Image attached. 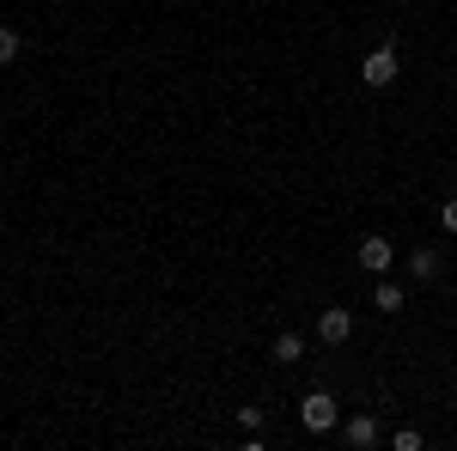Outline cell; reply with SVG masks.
I'll use <instances>...</instances> for the list:
<instances>
[{
    "mask_svg": "<svg viewBox=\"0 0 457 451\" xmlns=\"http://www.w3.org/2000/svg\"><path fill=\"white\" fill-rule=\"evenodd\" d=\"M342 439H348L353 451L378 446V421H372V415H353V421H342Z\"/></svg>",
    "mask_w": 457,
    "mask_h": 451,
    "instance_id": "8992f818",
    "label": "cell"
},
{
    "mask_svg": "<svg viewBox=\"0 0 457 451\" xmlns=\"http://www.w3.org/2000/svg\"><path fill=\"white\" fill-rule=\"evenodd\" d=\"M299 421H305V433H336L342 427V403L329 390H305L299 397Z\"/></svg>",
    "mask_w": 457,
    "mask_h": 451,
    "instance_id": "6da1fadb",
    "label": "cell"
},
{
    "mask_svg": "<svg viewBox=\"0 0 457 451\" xmlns=\"http://www.w3.org/2000/svg\"><path fill=\"white\" fill-rule=\"evenodd\" d=\"M19 49H25L19 31H12V25H0V68H12V62H19Z\"/></svg>",
    "mask_w": 457,
    "mask_h": 451,
    "instance_id": "9c48e42d",
    "label": "cell"
},
{
    "mask_svg": "<svg viewBox=\"0 0 457 451\" xmlns=\"http://www.w3.org/2000/svg\"><path fill=\"white\" fill-rule=\"evenodd\" d=\"M409 275H415V280H439V275H445V256H439L433 244H421V250L409 256Z\"/></svg>",
    "mask_w": 457,
    "mask_h": 451,
    "instance_id": "52a82bcc",
    "label": "cell"
},
{
    "mask_svg": "<svg viewBox=\"0 0 457 451\" xmlns=\"http://www.w3.org/2000/svg\"><path fill=\"white\" fill-rule=\"evenodd\" d=\"M396 73H403V62H396V43H378V49L360 62V86H372V92H378V86H390V79H396Z\"/></svg>",
    "mask_w": 457,
    "mask_h": 451,
    "instance_id": "7a4b0ae2",
    "label": "cell"
},
{
    "mask_svg": "<svg viewBox=\"0 0 457 451\" xmlns=\"http://www.w3.org/2000/svg\"><path fill=\"white\" fill-rule=\"evenodd\" d=\"M390 446H396V451H421V433H415V427H396Z\"/></svg>",
    "mask_w": 457,
    "mask_h": 451,
    "instance_id": "30bf717a",
    "label": "cell"
},
{
    "mask_svg": "<svg viewBox=\"0 0 457 451\" xmlns=\"http://www.w3.org/2000/svg\"><path fill=\"white\" fill-rule=\"evenodd\" d=\"M403 299H409V293H403L396 280L378 275V293H372V305H378V312H403Z\"/></svg>",
    "mask_w": 457,
    "mask_h": 451,
    "instance_id": "ba28073f",
    "label": "cell"
},
{
    "mask_svg": "<svg viewBox=\"0 0 457 451\" xmlns=\"http://www.w3.org/2000/svg\"><path fill=\"white\" fill-rule=\"evenodd\" d=\"M353 336V312L348 305H323V312H317V342L323 347H342Z\"/></svg>",
    "mask_w": 457,
    "mask_h": 451,
    "instance_id": "3957f363",
    "label": "cell"
},
{
    "mask_svg": "<svg viewBox=\"0 0 457 451\" xmlns=\"http://www.w3.org/2000/svg\"><path fill=\"white\" fill-rule=\"evenodd\" d=\"M390 263H396L390 238H378V232H372V238H360V269H366V275H390Z\"/></svg>",
    "mask_w": 457,
    "mask_h": 451,
    "instance_id": "277c9868",
    "label": "cell"
},
{
    "mask_svg": "<svg viewBox=\"0 0 457 451\" xmlns=\"http://www.w3.org/2000/svg\"><path fill=\"white\" fill-rule=\"evenodd\" d=\"M439 226H445V232H452V238H457V196H452V202H445V208H439Z\"/></svg>",
    "mask_w": 457,
    "mask_h": 451,
    "instance_id": "8fae6325",
    "label": "cell"
},
{
    "mask_svg": "<svg viewBox=\"0 0 457 451\" xmlns=\"http://www.w3.org/2000/svg\"><path fill=\"white\" fill-rule=\"evenodd\" d=\"M269 360H275V366H299V360H305V336H299V330H281L275 347H269Z\"/></svg>",
    "mask_w": 457,
    "mask_h": 451,
    "instance_id": "5b68a950",
    "label": "cell"
}]
</instances>
